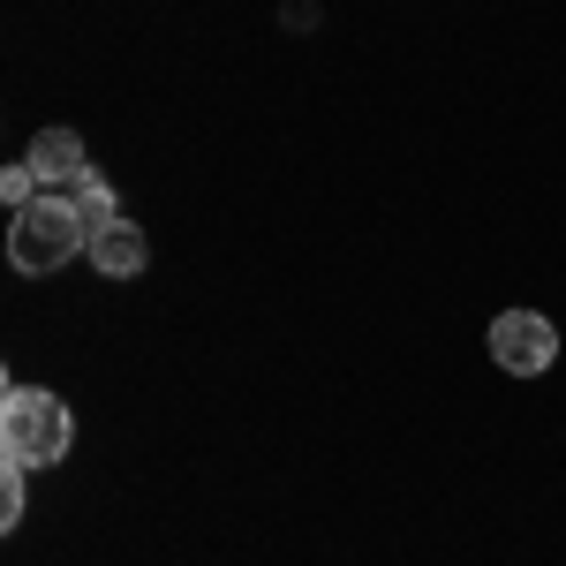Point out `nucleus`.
Here are the masks:
<instances>
[{
	"label": "nucleus",
	"instance_id": "nucleus-1",
	"mask_svg": "<svg viewBox=\"0 0 566 566\" xmlns=\"http://www.w3.org/2000/svg\"><path fill=\"white\" fill-rule=\"evenodd\" d=\"M84 250H91V227L76 212V197H31L23 212L8 219V264L31 272V280L61 272V264L84 258Z\"/></svg>",
	"mask_w": 566,
	"mask_h": 566
},
{
	"label": "nucleus",
	"instance_id": "nucleus-3",
	"mask_svg": "<svg viewBox=\"0 0 566 566\" xmlns=\"http://www.w3.org/2000/svg\"><path fill=\"white\" fill-rule=\"evenodd\" d=\"M491 355H499V370H514V378H544V370L559 363V333H552V317H536V310H506V317L491 325Z\"/></svg>",
	"mask_w": 566,
	"mask_h": 566
},
{
	"label": "nucleus",
	"instance_id": "nucleus-8",
	"mask_svg": "<svg viewBox=\"0 0 566 566\" xmlns=\"http://www.w3.org/2000/svg\"><path fill=\"white\" fill-rule=\"evenodd\" d=\"M0 197H8V212H23V205L39 197V181H31V167H8V175H0Z\"/></svg>",
	"mask_w": 566,
	"mask_h": 566
},
{
	"label": "nucleus",
	"instance_id": "nucleus-6",
	"mask_svg": "<svg viewBox=\"0 0 566 566\" xmlns=\"http://www.w3.org/2000/svg\"><path fill=\"white\" fill-rule=\"evenodd\" d=\"M69 197H76V212H84V227H91V234H98V227H106V219H122V205H114V181L98 175V167H91V175L76 181V189H69Z\"/></svg>",
	"mask_w": 566,
	"mask_h": 566
},
{
	"label": "nucleus",
	"instance_id": "nucleus-5",
	"mask_svg": "<svg viewBox=\"0 0 566 566\" xmlns=\"http://www.w3.org/2000/svg\"><path fill=\"white\" fill-rule=\"evenodd\" d=\"M106 280H136L144 264H151V242H144V227H129V219H106L98 234H91V250H84Z\"/></svg>",
	"mask_w": 566,
	"mask_h": 566
},
{
	"label": "nucleus",
	"instance_id": "nucleus-4",
	"mask_svg": "<svg viewBox=\"0 0 566 566\" xmlns=\"http://www.w3.org/2000/svg\"><path fill=\"white\" fill-rule=\"evenodd\" d=\"M23 167H31V181H39V197H69V189L91 175V151H84L76 129H39L31 151H23Z\"/></svg>",
	"mask_w": 566,
	"mask_h": 566
},
{
	"label": "nucleus",
	"instance_id": "nucleus-2",
	"mask_svg": "<svg viewBox=\"0 0 566 566\" xmlns=\"http://www.w3.org/2000/svg\"><path fill=\"white\" fill-rule=\"evenodd\" d=\"M69 446H76V423H69V400H61V392L8 386V400H0V453H8V461L53 469Z\"/></svg>",
	"mask_w": 566,
	"mask_h": 566
},
{
	"label": "nucleus",
	"instance_id": "nucleus-7",
	"mask_svg": "<svg viewBox=\"0 0 566 566\" xmlns=\"http://www.w3.org/2000/svg\"><path fill=\"white\" fill-rule=\"evenodd\" d=\"M23 476H31L23 461H8V469H0V528L23 522Z\"/></svg>",
	"mask_w": 566,
	"mask_h": 566
}]
</instances>
